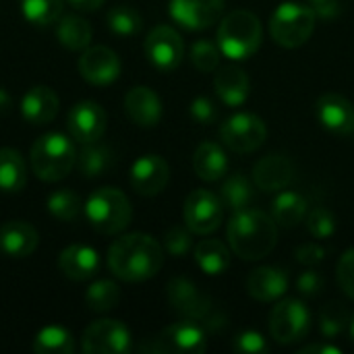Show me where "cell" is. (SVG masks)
Returning <instances> with one entry per match:
<instances>
[{
  "mask_svg": "<svg viewBox=\"0 0 354 354\" xmlns=\"http://www.w3.org/2000/svg\"><path fill=\"white\" fill-rule=\"evenodd\" d=\"M164 263L162 245L143 232H131L116 239L108 249L110 272L124 282H143L153 278Z\"/></svg>",
  "mask_w": 354,
  "mask_h": 354,
  "instance_id": "obj_1",
  "label": "cell"
},
{
  "mask_svg": "<svg viewBox=\"0 0 354 354\" xmlns=\"http://www.w3.org/2000/svg\"><path fill=\"white\" fill-rule=\"evenodd\" d=\"M228 243L234 255L245 261L268 257L278 243V224L261 209H243L228 222Z\"/></svg>",
  "mask_w": 354,
  "mask_h": 354,
  "instance_id": "obj_2",
  "label": "cell"
},
{
  "mask_svg": "<svg viewBox=\"0 0 354 354\" xmlns=\"http://www.w3.org/2000/svg\"><path fill=\"white\" fill-rule=\"evenodd\" d=\"M29 160L31 170L39 180L58 183L77 166V149L68 137L60 133H48L35 139Z\"/></svg>",
  "mask_w": 354,
  "mask_h": 354,
  "instance_id": "obj_3",
  "label": "cell"
},
{
  "mask_svg": "<svg viewBox=\"0 0 354 354\" xmlns=\"http://www.w3.org/2000/svg\"><path fill=\"white\" fill-rule=\"evenodd\" d=\"M263 39L261 21L251 10H232L218 27V48L232 60L253 56Z\"/></svg>",
  "mask_w": 354,
  "mask_h": 354,
  "instance_id": "obj_4",
  "label": "cell"
},
{
  "mask_svg": "<svg viewBox=\"0 0 354 354\" xmlns=\"http://www.w3.org/2000/svg\"><path fill=\"white\" fill-rule=\"evenodd\" d=\"M85 218L100 234H118L129 226L133 207L122 191L114 187H102L89 195L85 203Z\"/></svg>",
  "mask_w": 354,
  "mask_h": 354,
  "instance_id": "obj_5",
  "label": "cell"
},
{
  "mask_svg": "<svg viewBox=\"0 0 354 354\" xmlns=\"http://www.w3.org/2000/svg\"><path fill=\"white\" fill-rule=\"evenodd\" d=\"M315 21L317 15L311 6L284 2L270 17V33L282 48H301L313 35Z\"/></svg>",
  "mask_w": 354,
  "mask_h": 354,
  "instance_id": "obj_6",
  "label": "cell"
},
{
  "mask_svg": "<svg viewBox=\"0 0 354 354\" xmlns=\"http://www.w3.org/2000/svg\"><path fill=\"white\" fill-rule=\"evenodd\" d=\"M311 328L309 309L297 299H284L270 313V332L278 344L301 342Z\"/></svg>",
  "mask_w": 354,
  "mask_h": 354,
  "instance_id": "obj_7",
  "label": "cell"
},
{
  "mask_svg": "<svg viewBox=\"0 0 354 354\" xmlns=\"http://www.w3.org/2000/svg\"><path fill=\"white\" fill-rule=\"evenodd\" d=\"M205 348L207 340L203 330L195 322L187 319L164 328L149 344L143 346V351L164 354H201L205 353Z\"/></svg>",
  "mask_w": 354,
  "mask_h": 354,
  "instance_id": "obj_8",
  "label": "cell"
},
{
  "mask_svg": "<svg viewBox=\"0 0 354 354\" xmlns=\"http://www.w3.org/2000/svg\"><path fill=\"white\" fill-rule=\"evenodd\" d=\"M220 137L228 149L236 153H251L266 143L268 127L257 114L239 112L222 124Z\"/></svg>",
  "mask_w": 354,
  "mask_h": 354,
  "instance_id": "obj_9",
  "label": "cell"
},
{
  "mask_svg": "<svg viewBox=\"0 0 354 354\" xmlns=\"http://www.w3.org/2000/svg\"><path fill=\"white\" fill-rule=\"evenodd\" d=\"M224 203L207 189L193 191L185 201V224L193 234H212L222 226Z\"/></svg>",
  "mask_w": 354,
  "mask_h": 354,
  "instance_id": "obj_10",
  "label": "cell"
},
{
  "mask_svg": "<svg viewBox=\"0 0 354 354\" xmlns=\"http://www.w3.org/2000/svg\"><path fill=\"white\" fill-rule=\"evenodd\" d=\"M168 303L180 319L203 324L212 313V301L191 280L174 278L168 284Z\"/></svg>",
  "mask_w": 354,
  "mask_h": 354,
  "instance_id": "obj_11",
  "label": "cell"
},
{
  "mask_svg": "<svg viewBox=\"0 0 354 354\" xmlns=\"http://www.w3.org/2000/svg\"><path fill=\"white\" fill-rule=\"evenodd\" d=\"M83 351L87 354H127L131 351V332L116 319L93 322L83 334Z\"/></svg>",
  "mask_w": 354,
  "mask_h": 354,
  "instance_id": "obj_12",
  "label": "cell"
},
{
  "mask_svg": "<svg viewBox=\"0 0 354 354\" xmlns=\"http://www.w3.org/2000/svg\"><path fill=\"white\" fill-rule=\"evenodd\" d=\"M145 56L147 60L162 73L174 71L185 58L183 37L168 25H158L147 33L145 39Z\"/></svg>",
  "mask_w": 354,
  "mask_h": 354,
  "instance_id": "obj_13",
  "label": "cell"
},
{
  "mask_svg": "<svg viewBox=\"0 0 354 354\" xmlns=\"http://www.w3.org/2000/svg\"><path fill=\"white\" fill-rule=\"evenodd\" d=\"M224 0H170V17L185 29L199 31L220 21Z\"/></svg>",
  "mask_w": 354,
  "mask_h": 354,
  "instance_id": "obj_14",
  "label": "cell"
},
{
  "mask_svg": "<svg viewBox=\"0 0 354 354\" xmlns=\"http://www.w3.org/2000/svg\"><path fill=\"white\" fill-rule=\"evenodd\" d=\"M106 112L95 102H79L68 110L66 127L75 141L93 143L100 141L106 131Z\"/></svg>",
  "mask_w": 354,
  "mask_h": 354,
  "instance_id": "obj_15",
  "label": "cell"
},
{
  "mask_svg": "<svg viewBox=\"0 0 354 354\" xmlns=\"http://www.w3.org/2000/svg\"><path fill=\"white\" fill-rule=\"evenodd\" d=\"M79 73L91 85H110L120 75V60L114 50L106 46L87 48L79 58Z\"/></svg>",
  "mask_w": 354,
  "mask_h": 354,
  "instance_id": "obj_16",
  "label": "cell"
},
{
  "mask_svg": "<svg viewBox=\"0 0 354 354\" xmlns=\"http://www.w3.org/2000/svg\"><path fill=\"white\" fill-rule=\"evenodd\" d=\"M170 180V168L164 158L156 153H147L139 158L131 168V185L135 193L143 197H153L166 189Z\"/></svg>",
  "mask_w": 354,
  "mask_h": 354,
  "instance_id": "obj_17",
  "label": "cell"
},
{
  "mask_svg": "<svg viewBox=\"0 0 354 354\" xmlns=\"http://www.w3.org/2000/svg\"><path fill=\"white\" fill-rule=\"evenodd\" d=\"M295 178V164L290 158L280 153L263 156L253 168V183L266 193H276L286 189Z\"/></svg>",
  "mask_w": 354,
  "mask_h": 354,
  "instance_id": "obj_18",
  "label": "cell"
},
{
  "mask_svg": "<svg viewBox=\"0 0 354 354\" xmlns=\"http://www.w3.org/2000/svg\"><path fill=\"white\" fill-rule=\"evenodd\" d=\"M319 122L336 135H354V106L353 102L340 93H324L317 100Z\"/></svg>",
  "mask_w": 354,
  "mask_h": 354,
  "instance_id": "obj_19",
  "label": "cell"
},
{
  "mask_svg": "<svg viewBox=\"0 0 354 354\" xmlns=\"http://www.w3.org/2000/svg\"><path fill=\"white\" fill-rule=\"evenodd\" d=\"M37 230L23 220H10L0 226V253L4 257H29L37 249Z\"/></svg>",
  "mask_w": 354,
  "mask_h": 354,
  "instance_id": "obj_20",
  "label": "cell"
},
{
  "mask_svg": "<svg viewBox=\"0 0 354 354\" xmlns=\"http://www.w3.org/2000/svg\"><path fill=\"white\" fill-rule=\"evenodd\" d=\"M58 268L68 280L83 282V280H89L97 274L100 255L89 245H71L60 253Z\"/></svg>",
  "mask_w": 354,
  "mask_h": 354,
  "instance_id": "obj_21",
  "label": "cell"
},
{
  "mask_svg": "<svg viewBox=\"0 0 354 354\" xmlns=\"http://www.w3.org/2000/svg\"><path fill=\"white\" fill-rule=\"evenodd\" d=\"M124 112L139 127H156L162 118V102L149 87H133L124 95Z\"/></svg>",
  "mask_w": 354,
  "mask_h": 354,
  "instance_id": "obj_22",
  "label": "cell"
},
{
  "mask_svg": "<svg viewBox=\"0 0 354 354\" xmlns=\"http://www.w3.org/2000/svg\"><path fill=\"white\" fill-rule=\"evenodd\" d=\"M247 290L259 303L278 301L288 290V274L276 266L257 268L255 272H251L247 280Z\"/></svg>",
  "mask_w": 354,
  "mask_h": 354,
  "instance_id": "obj_23",
  "label": "cell"
},
{
  "mask_svg": "<svg viewBox=\"0 0 354 354\" xmlns=\"http://www.w3.org/2000/svg\"><path fill=\"white\" fill-rule=\"evenodd\" d=\"M214 87L218 97L230 106V108H239L247 102L249 93H251V81L249 75L239 68V66H222L216 73L214 79Z\"/></svg>",
  "mask_w": 354,
  "mask_h": 354,
  "instance_id": "obj_24",
  "label": "cell"
},
{
  "mask_svg": "<svg viewBox=\"0 0 354 354\" xmlns=\"http://www.w3.org/2000/svg\"><path fill=\"white\" fill-rule=\"evenodd\" d=\"M58 106L60 102L54 89L46 85H37L25 93L21 102V112H23V118L31 124H48L56 118Z\"/></svg>",
  "mask_w": 354,
  "mask_h": 354,
  "instance_id": "obj_25",
  "label": "cell"
},
{
  "mask_svg": "<svg viewBox=\"0 0 354 354\" xmlns=\"http://www.w3.org/2000/svg\"><path fill=\"white\" fill-rule=\"evenodd\" d=\"M193 168H195V172H197V176H199L201 180L216 183V180H220V178L226 174V170H228L226 151H224L218 143L205 141V143H201V145L195 149Z\"/></svg>",
  "mask_w": 354,
  "mask_h": 354,
  "instance_id": "obj_26",
  "label": "cell"
},
{
  "mask_svg": "<svg viewBox=\"0 0 354 354\" xmlns=\"http://www.w3.org/2000/svg\"><path fill=\"white\" fill-rule=\"evenodd\" d=\"M195 261L207 276H220L230 268L232 249H228L222 241L205 239L195 247Z\"/></svg>",
  "mask_w": 354,
  "mask_h": 354,
  "instance_id": "obj_27",
  "label": "cell"
},
{
  "mask_svg": "<svg viewBox=\"0 0 354 354\" xmlns=\"http://www.w3.org/2000/svg\"><path fill=\"white\" fill-rule=\"evenodd\" d=\"M112 166H114V151L100 141L83 143L81 151H77V168L87 178L102 176Z\"/></svg>",
  "mask_w": 354,
  "mask_h": 354,
  "instance_id": "obj_28",
  "label": "cell"
},
{
  "mask_svg": "<svg viewBox=\"0 0 354 354\" xmlns=\"http://www.w3.org/2000/svg\"><path fill=\"white\" fill-rule=\"evenodd\" d=\"M307 214H309L307 199L295 191H286V193L278 195L274 205H272V218L282 228L299 226L307 218Z\"/></svg>",
  "mask_w": 354,
  "mask_h": 354,
  "instance_id": "obj_29",
  "label": "cell"
},
{
  "mask_svg": "<svg viewBox=\"0 0 354 354\" xmlns=\"http://www.w3.org/2000/svg\"><path fill=\"white\" fill-rule=\"evenodd\" d=\"M220 199H222L224 207H228L234 214L236 212H243V209H249V205L255 199V185L245 174L236 172V174L228 176L222 183Z\"/></svg>",
  "mask_w": 354,
  "mask_h": 354,
  "instance_id": "obj_30",
  "label": "cell"
},
{
  "mask_svg": "<svg viewBox=\"0 0 354 354\" xmlns=\"http://www.w3.org/2000/svg\"><path fill=\"white\" fill-rule=\"evenodd\" d=\"M27 183V166L17 149H0V191L19 193Z\"/></svg>",
  "mask_w": 354,
  "mask_h": 354,
  "instance_id": "obj_31",
  "label": "cell"
},
{
  "mask_svg": "<svg viewBox=\"0 0 354 354\" xmlns=\"http://www.w3.org/2000/svg\"><path fill=\"white\" fill-rule=\"evenodd\" d=\"M56 37L66 50H85L91 41V25L77 15H66L58 19Z\"/></svg>",
  "mask_w": 354,
  "mask_h": 354,
  "instance_id": "obj_32",
  "label": "cell"
},
{
  "mask_svg": "<svg viewBox=\"0 0 354 354\" xmlns=\"http://www.w3.org/2000/svg\"><path fill=\"white\" fill-rule=\"evenodd\" d=\"M33 353L35 354H71L75 353V338L68 330L60 326H48L44 328L35 340H33Z\"/></svg>",
  "mask_w": 354,
  "mask_h": 354,
  "instance_id": "obj_33",
  "label": "cell"
},
{
  "mask_svg": "<svg viewBox=\"0 0 354 354\" xmlns=\"http://www.w3.org/2000/svg\"><path fill=\"white\" fill-rule=\"evenodd\" d=\"M64 0H21V12L25 21L37 27L52 25L62 15Z\"/></svg>",
  "mask_w": 354,
  "mask_h": 354,
  "instance_id": "obj_34",
  "label": "cell"
},
{
  "mask_svg": "<svg viewBox=\"0 0 354 354\" xmlns=\"http://www.w3.org/2000/svg\"><path fill=\"white\" fill-rule=\"evenodd\" d=\"M108 29L120 37H131V35H137L143 27V19L141 15L129 6V4H118L114 8L108 10Z\"/></svg>",
  "mask_w": 354,
  "mask_h": 354,
  "instance_id": "obj_35",
  "label": "cell"
},
{
  "mask_svg": "<svg viewBox=\"0 0 354 354\" xmlns=\"http://www.w3.org/2000/svg\"><path fill=\"white\" fill-rule=\"evenodd\" d=\"M118 301H120V290L110 280H97L85 292V305L97 313L114 309L118 305Z\"/></svg>",
  "mask_w": 354,
  "mask_h": 354,
  "instance_id": "obj_36",
  "label": "cell"
},
{
  "mask_svg": "<svg viewBox=\"0 0 354 354\" xmlns=\"http://www.w3.org/2000/svg\"><path fill=\"white\" fill-rule=\"evenodd\" d=\"M46 207L48 212L56 218V220H62V222H71L75 220L79 214H81V199L75 191L71 189H60V191H54L48 201H46Z\"/></svg>",
  "mask_w": 354,
  "mask_h": 354,
  "instance_id": "obj_37",
  "label": "cell"
},
{
  "mask_svg": "<svg viewBox=\"0 0 354 354\" xmlns=\"http://www.w3.org/2000/svg\"><path fill=\"white\" fill-rule=\"evenodd\" d=\"M348 322H351V315H348L346 307L340 305V303H330L319 313V330L328 338H334V336L342 334L346 330Z\"/></svg>",
  "mask_w": 354,
  "mask_h": 354,
  "instance_id": "obj_38",
  "label": "cell"
},
{
  "mask_svg": "<svg viewBox=\"0 0 354 354\" xmlns=\"http://www.w3.org/2000/svg\"><path fill=\"white\" fill-rule=\"evenodd\" d=\"M191 60L201 73H212L220 64V48L209 39H199L191 46Z\"/></svg>",
  "mask_w": 354,
  "mask_h": 354,
  "instance_id": "obj_39",
  "label": "cell"
},
{
  "mask_svg": "<svg viewBox=\"0 0 354 354\" xmlns=\"http://www.w3.org/2000/svg\"><path fill=\"white\" fill-rule=\"evenodd\" d=\"M305 222H307L309 232L315 239H330L336 232V218H334V214L328 207L317 205V207L309 209Z\"/></svg>",
  "mask_w": 354,
  "mask_h": 354,
  "instance_id": "obj_40",
  "label": "cell"
},
{
  "mask_svg": "<svg viewBox=\"0 0 354 354\" xmlns=\"http://www.w3.org/2000/svg\"><path fill=\"white\" fill-rule=\"evenodd\" d=\"M191 247H193V243H191V230L189 228L172 226L164 236V249L172 257H185L191 251Z\"/></svg>",
  "mask_w": 354,
  "mask_h": 354,
  "instance_id": "obj_41",
  "label": "cell"
},
{
  "mask_svg": "<svg viewBox=\"0 0 354 354\" xmlns=\"http://www.w3.org/2000/svg\"><path fill=\"white\" fill-rule=\"evenodd\" d=\"M232 348H234V353L241 354H263L268 351V344H266V338L259 332L247 330V332H243V334H239L234 338Z\"/></svg>",
  "mask_w": 354,
  "mask_h": 354,
  "instance_id": "obj_42",
  "label": "cell"
},
{
  "mask_svg": "<svg viewBox=\"0 0 354 354\" xmlns=\"http://www.w3.org/2000/svg\"><path fill=\"white\" fill-rule=\"evenodd\" d=\"M338 282L344 295L354 301V249H348L338 261Z\"/></svg>",
  "mask_w": 354,
  "mask_h": 354,
  "instance_id": "obj_43",
  "label": "cell"
},
{
  "mask_svg": "<svg viewBox=\"0 0 354 354\" xmlns=\"http://www.w3.org/2000/svg\"><path fill=\"white\" fill-rule=\"evenodd\" d=\"M191 116L199 122V124H212L216 118H218V108L216 104L205 97V95H199L191 102V108H189Z\"/></svg>",
  "mask_w": 354,
  "mask_h": 354,
  "instance_id": "obj_44",
  "label": "cell"
},
{
  "mask_svg": "<svg viewBox=\"0 0 354 354\" xmlns=\"http://www.w3.org/2000/svg\"><path fill=\"white\" fill-rule=\"evenodd\" d=\"M297 288L305 297H315V295H319L324 290V276L317 270H307V272H303L299 276Z\"/></svg>",
  "mask_w": 354,
  "mask_h": 354,
  "instance_id": "obj_45",
  "label": "cell"
},
{
  "mask_svg": "<svg viewBox=\"0 0 354 354\" xmlns=\"http://www.w3.org/2000/svg\"><path fill=\"white\" fill-rule=\"evenodd\" d=\"M295 255H297L299 263L315 268L317 263H322L326 259V249L322 245H317V243H307V245H301Z\"/></svg>",
  "mask_w": 354,
  "mask_h": 354,
  "instance_id": "obj_46",
  "label": "cell"
},
{
  "mask_svg": "<svg viewBox=\"0 0 354 354\" xmlns=\"http://www.w3.org/2000/svg\"><path fill=\"white\" fill-rule=\"evenodd\" d=\"M309 6L315 10L317 17L328 21L340 15V4L336 0H309Z\"/></svg>",
  "mask_w": 354,
  "mask_h": 354,
  "instance_id": "obj_47",
  "label": "cell"
},
{
  "mask_svg": "<svg viewBox=\"0 0 354 354\" xmlns=\"http://www.w3.org/2000/svg\"><path fill=\"white\" fill-rule=\"evenodd\" d=\"M311 353H319V354H340L342 351L338 346H332V344H309V346H303L299 354H311Z\"/></svg>",
  "mask_w": 354,
  "mask_h": 354,
  "instance_id": "obj_48",
  "label": "cell"
},
{
  "mask_svg": "<svg viewBox=\"0 0 354 354\" xmlns=\"http://www.w3.org/2000/svg\"><path fill=\"white\" fill-rule=\"evenodd\" d=\"M73 8H77V10H85V12H89V10H97L106 0H66Z\"/></svg>",
  "mask_w": 354,
  "mask_h": 354,
  "instance_id": "obj_49",
  "label": "cell"
},
{
  "mask_svg": "<svg viewBox=\"0 0 354 354\" xmlns=\"http://www.w3.org/2000/svg\"><path fill=\"white\" fill-rule=\"evenodd\" d=\"M10 104V100H8V95H6V91L4 89H0V114L6 110V106Z\"/></svg>",
  "mask_w": 354,
  "mask_h": 354,
  "instance_id": "obj_50",
  "label": "cell"
},
{
  "mask_svg": "<svg viewBox=\"0 0 354 354\" xmlns=\"http://www.w3.org/2000/svg\"><path fill=\"white\" fill-rule=\"evenodd\" d=\"M348 330H351V338L354 340V315L351 317V322H348Z\"/></svg>",
  "mask_w": 354,
  "mask_h": 354,
  "instance_id": "obj_51",
  "label": "cell"
}]
</instances>
